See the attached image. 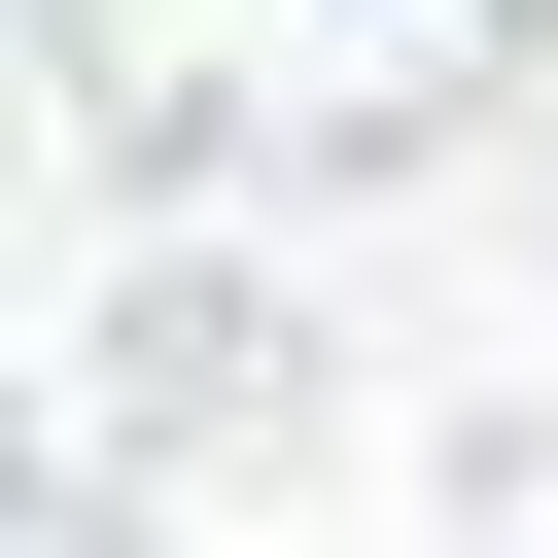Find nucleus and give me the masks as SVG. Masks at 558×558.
Returning a JSON list of instances; mask_svg holds the SVG:
<instances>
[{"instance_id":"nucleus-2","label":"nucleus","mask_w":558,"mask_h":558,"mask_svg":"<svg viewBox=\"0 0 558 558\" xmlns=\"http://www.w3.org/2000/svg\"><path fill=\"white\" fill-rule=\"evenodd\" d=\"M488 558H558V488H488Z\"/></svg>"},{"instance_id":"nucleus-1","label":"nucleus","mask_w":558,"mask_h":558,"mask_svg":"<svg viewBox=\"0 0 558 558\" xmlns=\"http://www.w3.org/2000/svg\"><path fill=\"white\" fill-rule=\"evenodd\" d=\"M488 70V0H70V105L174 140V174H349Z\"/></svg>"}]
</instances>
